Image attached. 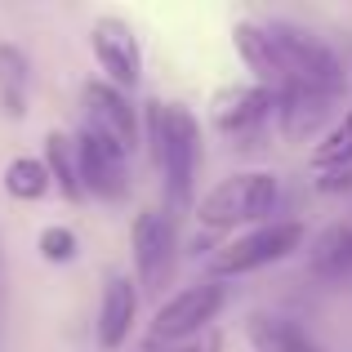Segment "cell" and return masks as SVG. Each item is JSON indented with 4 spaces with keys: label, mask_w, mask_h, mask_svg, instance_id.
Masks as SVG:
<instances>
[{
    "label": "cell",
    "mask_w": 352,
    "mask_h": 352,
    "mask_svg": "<svg viewBox=\"0 0 352 352\" xmlns=\"http://www.w3.org/2000/svg\"><path fill=\"white\" fill-rule=\"evenodd\" d=\"M147 120H152L165 197H170L174 210H183L192 201V183H197V165H201V125L183 103H152Z\"/></svg>",
    "instance_id": "1"
},
{
    "label": "cell",
    "mask_w": 352,
    "mask_h": 352,
    "mask_svg": "<svg viewBox=\"0 0 352 352\" xmlns=\"http://www.w3.org/2000/svg\"><path fill=\"white\" fill-rule=\"evenodd\" d=\"M263 32H267V41H272V50L281 54V63H285V72H290L294 85H308V89H317V94H326V98H335L339 89H344V67H339L335 50H330L321 36L303 32V27L285 23V18L267 23Z\"/></svg>",
    "instance_id": "2"
},
{
    "label": "cell",
    "mask_w": 352,
    "mask_h": 352,
    "mask_svg": "<svg viewBox=\"0 0 352 352\" xmlns=\"http://www.w3.org/2000/svg\"><path fill=\"white\" fill-rule=\"evenodd\" d=\"M272 206H276V179L267 170H250L219 183L197 206V219L206 228H232V223H254V219L272 214Z\"/></svg>",
    "instance_id": "3"
},
{
    "label": "cell",
    "mask_w": 352,
    "mask_h": 352,
    "mask_svg": "<svg viewBox=\"0 0 352 352\" xmlns=\"http://www.w3.org/2000/svg\"><path fill=\"white\" fill-rule=\"evenodd\" d=\"M299 241H303V223H294V219H285V223H263L250 236H236L232 245L219 250V254L210 258V272L214 276L254 272V267L276 263V258H285L290 250H299Z\"/></svg>",
    "instance_id": "4"
},
{
    "label": "cell",
    "mask_w": 352,
    "mask_h": 352,
    "mask_svg": "<svg viewBox=\"0 0 352 352\" xmlns=\"http://www.w3.org/2000/svg\"><path fill=\"white\" fill-rule=\"evenodd\" d=\"M219 308H223V285H219V281L188 285V290H179L174 299H165L161 308H156L152 339H161V344H179V339H192L197 330H206L210 321L219 317Z\"/></svg>",
    "instance_id": "5"
},
{
    "label": "cell",
    "mask_w": 352,
    "mask_h": 352,
    "mask_svg": "<svg viewBox=\"0 0 352 352\" xmlns=\"http://www.w3.org/2000/svg\"><path fill=\"white\" fill-rule=\"evenodd\" d=\"M80 103H85V129L107 138L120 156H129L138 147V116H134V103L120 89H112L107 80H85Z\"/></svg>",
    "instance_id": "6"
},
{
    "label": "cell",
    "mask_w": 352,
    "mask_h": 352,
    "mask_svg": "<svg viewBox=\"0 0 352 352\" xmlns=\"http://www.w3.org/2000/svg\"><path fill=\"white\" fill-rule=\"evenodd\" d=\"M129 245H134V267H138V281L143 285H165L174 267V214L147 206L143 214L134 219L129 228Z\"/></svg>",
    "instance_id": "7"
},
{
    "label": "cell",
    "mask_w": 352,
    "mask_h": 352,
    "mask_svg": "<svg viewBox=\"0 0 352 352\" xmlns=\"http://www.w3.org/2000/svg\"><path fill=\"white\" fill-rule=\"evenodd\" d=\"M72 156H76V183L80 192H94V197H125L129 174H125V156L116 152L107 138H98L94 129H80V138L72 143Z\"/></svg>",
    "instance_id": "8"
},
{
    "label": "cell",
    "mask_w": 352,
    "mask_h": 352,
    "mask_svg": "<svg viewBox=\"0 0 352 352\" xmlns=\"http://www.w3.org/2000/svg\"><path fill=\"white\" fill-rule=\"evenodd\" d=\"M89 45H94L103 72L112 76V89L116 85H134L138 80L143 54H138V36H134L129 23H120V18H98L94 32H89Z\"/></svg>",
    "instance_id": "9"
},
{
    "label": "cell",
    "mask_w": 352,
    "mask_h": 352,
    "mask_svg": "<svg viewBox=\"0 0 352 352\" xmlns=\"http://www.w3.org/2000/svg\"><path fill=\"white\" fill-rule=\"evenodd\" d=\"M276 107V98H272V89H263V85H232V89H219V98H214V125L223 129V134H250L254 125H263L267 112Z\"/></svg>",
    "instance_id": "10"
},
{
    "label": "cell",
    "mask_w": 352,
    "mask_h": 352,
    "mask_svg": "<svg viewBox=\"0 0 352 352\" xmlns=\"http://www.w3.org/2000/svg\"><path fill=\"white\" fill-rule=\"evenodd\" d=\"M134 312H138L134 281H129L125 272H112L107 276V290H103V303H98V344H103L107 352H116L129 339Z\"/></svg>",
    "instance_id": "11"
},
{
    "label": "cell",
    "mask_w": 352,
    "mask_h": 352,
    "mask_svg": "<svg viewBox=\"0 0 352 352\" xmlns=\"http://www.w3.org/2000/svg\"><path fill=\"white\" fill-rule=\"evenodd\" d=\"M236 50L241 58L250 63V72H258V80H263V89H272V94H281L285 85H294L290 72H285L281 54L272 50V41H267V32L258 23H236Z\"/></svg>",
    "instance_id": "12"
},
{
    "label": "cell",
    "mask_w": 352,
    "mask_h": 352,
    "mask_svg": "<svg viewBox=\"0 0 352 352\" xmlns=\"http://www.w3.org/2000/svg\"><path fill=\"white\" fill-rule=\"evenodd\" d=\"M272 98H276L281 129L290 138H308L312 129L326 120V112H330V98L317 94V89H308V85H285L281 94H272Z\"/></svg>",
    "instance_id": "13"
},
{
    "label": "cell",
    "mask_w": 352,
    "mask_h": 352,
    "mask_svg": "<svg viewBox=\"0 0 352 352\" xmlns=\"http://www.w3.org/2000/svg\"><path fill=\"white\" fill-rule=\"evenodd\" d=\"M308 267L326 281H348L352 276V223H335L317 236Z\"/></svg>",
    "instance_id": "14"
},
{
    "label": "cell",
    "mask_w": 352,
    "mask_h": 352,
    "mask_svg": "<svg viewBox=\"0 0 352 352\" xmlns=\"http://www.w3.org/2000/svg\"><path fill=\"white\" fill-rule=\"evenodd\" d=\"M250 344H254V352H321L294 321L267 317V312L250 317Z\"/></svg>",
    "instance_id": "15"
},
{
    "label": "cell",
    "mask_w": 352,
    "mask_h": 352,
    "mask_svg": "<svg viewBox=\"0 0 352 352\" xmlns=\"http://www.w3.org/2000/svg\"><path fill=\"white\" fill-rule=\"evenodd\" d=\"M0 107L14 120L27 112V58L14 45H0Z\"/></svg>",
    "instance_id": "16"
},
{
    "label": "cell",
    "mask_w": 352,
    "mask_h": 352,
    "mask_svg": "<svg viewBox=\"0 0 352 352\" xmlns=\"http://www.w3.org/2000/svg\"><path fill=\"white\" fill-rule=\"evenodd\" d=\"M45 170H50V183H58L67 201H80V197H85V192H80V183H76V156H72V138H63L58 129L45 138Z\"/></svg>",
    "instance_id": "17"
},
{
    "label": "cell",
    "mask_w": 352,
    "mask_h": 352,
    "mask_svg": "<svg viewBox=\"0 0 352 352\" xmlns=\"http://www.w3.org/2000/svg\"><path fill=\"white\" fill-rule=\"evenodd\" d=\"M5 192L18 201H41L45 192H50V170H45V161H36V156H14L5 170Z\"/></svg>",
    "instance_id": "18"
},
{
    "label": "cell",
    "mask_w": 352,
    "mask_h": 352,
    "mask_svg": "<svg viewBox=\"0 0 352 352\" xmlns=\"http://www.w3.org/2000/svg\"><path fill=\"white\" fill-rule=\"evenodd\" d=\"M344 156H352V112L339 120V125L326 134V143H321L317 152H312V165H317V170H326V165L344 161Z\"/></svg>",
    "instance_id": "19"
},
{
    "label": "cell",
    "mask_w": 352,
    "mask_h": 352,
    "mask_svg": "<svg viewBox=\"0 0 352 352\" xmlns=\"http://www.w3.org/2000/svg\"><path fill=\"white\" fill-rule=\"evenodd\" d=\"M41 254L50 258V263H72V258H76V236L67 232V228H45L41 232Z\"/></svg>",
    "instance_id": "20"
},
{
    "label": "cell",
    "mask_w": 352,
    "mask_h": 352,
    "mask_svg": "<svg viewBox=\"0 0 352 352\" xmlns=\"http://www.w3.org/2000/svg\"><path fill=\"white\" fill-rule=\"evenodd\" d=\"M317 188H321V192H348V188H352V156H344V161H335V165H326V170H321V179H317Z\"/></svg>",
    "instance_id": "21"
},
{
    "label": "cell",
    "mask_w": 352,
    "mask_h": 352,
    "mask_svg": "<svg viewBox=\"0 0 352 352\" xmlns=\"http://www.w3.org/2000/svg\"><path fill=\"white\" fill-rule=\"evenodd\" d=\"M143 352H219V335H210L206 344H201V339H197V344L179 339V344H170V348H165L161 339H156V348H152V339H147V344H143Z\"/></svg>",
    "instance_id": "22"
},
{
    "label": "cell",
    "mask_w": 352,
    "mask_h": 352,
    "mask_svg": "<svg viewBox=\"0 0 352 352\" xmlns=\"http://www.w3.org/2000/svg\"><path fill=\"white\" fill-rule=\"evenodd\" d=\"M5 285H9V272H5V250H0V321H5Z\"/></svg>",
    "instance_id": "23"
}]
</instances>
